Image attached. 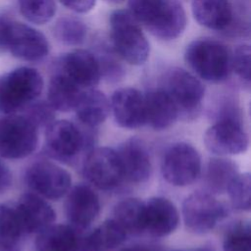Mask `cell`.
Returning <instances> with one entry per match:
<instances>
[{
	"label": "cell",
	"instance_id": "obj_1",
	"mask_svg": "<svg viewBox=\"0 0 251 251\" xmlns=\"http://www.w3.org/2000/svg\"><path fill=\"white\" fill-rule=\"evenodd\" d=\"M128 8L137 23L159 39H176L185 28V11L177 0H128Z\"/></svg>",
	"mask_w": 251,
	"mask_h": 251
},
{
	"label": "cell",
	"instance_id": "obj_2",
	"mask_svg": "<svg viewBox=\"0 0 251 251\" xmlns=\"http://www.w3.org/2000/svg\"><path fill=\"white\" fill-rule=\"evenodd\" d=\"M230 58L226 45L213 38L193 40L184 53L186 64L209 82H221L228 76L231 71Z\"/></svg>",
	"mask_w": 251,
	"mask_h": 251
},
{
	"label": "cell",
	"instance_id": "obj_3",
	"mask_svg": "<svg viewBox=\"0 0 251 251\" xmlns=\"http://www.w3.org/2000/svg\"><path fill=\"white\" fill-rule=\"evenodd\" d=\"M110 26L114 51L130 65H142L149 56V43L129 11L113 12L110 17Z\"/></svg>",
	"mask_w": 251,
	"mask_h": 251
},
{
	"label": "cell",
	"instance_id": "obj_4",
	"mask_svg": "<svg viewBox=\"0 0 251 251\" xmlns=\"http://www.w3.org/2000/svg\"><path fill=\"white\" fill-rule=\"evenodd\" d=\"M43 78L30 67L17 68L0 76V112L13 114L31 104L42 92Z\"/></svg>",
	"mask_w": 251,
	"mask_h": 251
},
{
	"label": "cell",
	"instance_id": "obj_5",
	"mask_svg": "<svg viewBox=\"0 0 251 251\" xmlns=\"http://www.w3.org/2000/svg\"><path fill=\"white\" fill-rule=\"evenodd\" d=\"M38 127L25 116L9 114L0 119V156L21 159L37 146Z\"/></svg>",
	"mask_w": 251,
	"mask_h": 251
},
{
	"label": "cell",
	"instance_id": "obj_6",
	"mask_svg": "<svg viewBox=\"0 0 251 251\" xmlns=\"http://www.w3.org/2000/svg\"><path fill=\"white\" fill-rule=\"evenodd\" d=\"M164 89L173 100L177 115L182 120H193L200 113L205 87L190 73L179 68L170 70L166 76Z\"/></svg>",
	"mask_w": 251,
	"mask_h": 251
},
{
	"label": "cell",
	"instance_id": "obj_7",
	"mask_svg": "<svg viewBox=\"0 0 251 251\" xmlns=\"http://www.w3.org/2000/svg\"><path fill=\"white\" fill-rule=\"evenodd\" d=\"M227 214L226 205L207 192H195L182 204V217L186 227L198 234L213 229Z\"/></svg>",
	"mask_w": 251,
	"mask_h": 251
},
{
	"label": "cell",
	"instance_id": "obj_8",
	"mask_svg": "<svg viewBox=\"0 0 251 251\" xmlns=\"http://www.w3.org/2000/svg\"><path fill=\"white\" fill-rule=\"evenodd\" d=\"M201 172V159L198 151L185 142L176 143L166 152L162 163L164 178L176 186L192 183Z\"/></svg>",
	"mask_w": 251,
	"mask_h": 251
},
{
	"label": "cell",
	"instance_id": "obj_9",
	"mask_svg": "<svg viewBox=\"0 0 251 251\" xmlns=\"http://www.w3.org/2000/svg\"><path fill=\"white\" fill-rule=\"evenodd\" d=\"M28 187L40 197L56 200L68 193L72 184L70 174L56 164L37 162L25 174Z\"/></svg>",
	"mask_w": 251,
	"mask_h": 251
},
{
	"label": "cell",
	"instance_id": "obj_10",
	"mask_svg": "<svg viewBox=\"0 0 251 251\" xmlns=\"http://www.w3.org/2000/svg\"><path fill=\"white\" fill-rule=\"evenodd\" d=\"M82 170L89 182L104 190L116 187L124 179L118 154L108 147L92 149L84 160Z\"/></svg>",
	"mask_w": 251,
	"mask_h": 251
},
{
	"label": "cell",
	"instance_id": "obj_11",
	"mask_svg": "<svg viewBox=\"0 0 251 251\" xmlns=\"http://www.w3.org/2000/svg\"><path fill=\"white\" fill-rule=\"evenodd\" d=\"M7 50L18 59L37 62L49 53V43L43 33L18 22H10L8 28Z\"/></svg>",
	"mask_w": 251,
	"mask_h": 251
},
{
	"label": "cell",
	"instance_id": "obj_12",
	"mask_svg": "<svg viewBox=\"0 0 251 251\" xmlns=\"http://www.w3.org/2000/svg\"><path fill=\"white\" fill-rule=\"evenodd\" d=\"M207 149L219 156L243 153L248 146V135L235 120H219L204 136Z\"/></svg>",
	"mask_w": 251,
	"mask_h": 251
},
{
	"label": "cell",
	"instance_id": "obj_13",
	"mask_svg": "<svg viewBox=\"0 0 251 251\" xmlns=\"http://www.w3.org/2000/svg\"><path fill=\"white\" fill-rule=\"evenodd\" d=\"M45 145L52 158L66 161L83 150L80 129L68 121H54L46 126Z\"/></svg>",
	"mask_w": 251,
	"mask_h": 251
},
{
	"label": "cell",
	"instance_id": "obj_14",
	"mask_svg": "<svg viewBox=\"0 0 251 251\" xmlns=\"http://www.w3.org/2000/svg\"><path fill=\"white\" fill-rule=\"evenodd\" d=\"M60 73L80 88H93L101 78L98 59L91 52L75 49L66 54L59 62Z\"/></svg>",
	"mask_w": 251,
	"mask_h": 251
},
{
	"label": "cell",
	"instance_id": "obj_15",
	"mask_svg": "<svg viewBox=\"0 0 251 251\" xmlns=\"http://www.w3.org/2000/svg\"><path fill=\"white\" fill-rule=\"evenodd\" d=\"M68 192L65 210L70 224L78 229L87 228L100 212L98 195L84 184H78Z\"/></svg>",
	"mask_w": 251,
	"mask_h": 251
},
{
	"label": "cell",
	"instance_id": "obj_16",
	"mask_svg": "<svg viewBox=\"0 0 251 251\" xmlns=\"http://www.w3.org/2000/svg\"><path fill=\"white\" fill-rule=\"evenodd\" d=\"M110 108L116 122L125 128H138L145 124L144 95L135 88L126 87L116 90Z\"/></svg>",
	"mask_w": 251,
	"mask_h": 251
},
{
	"label": "cell",
	"instance_id": "obj_17",
	"mask_svg": "<svg viewBox=\"0 0 251 251\" xmlns=\"http://www.w3.org/2000/svg\"><path fill=\"white\" fill-rule=\"evenodd\" d=\"M122 167L124 179L143 182L151 174V161L147 149L137 138H130L116 150Z\"/></svg>",
	"mask_w": 251,
	"mask_h": 251
},
{
	"label": "cell",
	"instance_id": "obj_18",
	"mask_svg": "<svg viewBox=\"0 0 251 251\" xmlns=\"http://www.w3.org/2000/svg\"><path fill=\"white\" fill-rule=\"evenodd\" d=\"M15 206L25 233H38L53 225L56 218L53 208L37 194L22 195Z\"/></svg>",
	"mask_w": 251,
	"mask_h": 251
},
{
	"label": "cell",
	"instance_id": "obj_19",
	"mask_svg": "<svg viewBox=\"0 0 251 251\" xmlns=\"http://www.w3.org/2000/svg\"><path fill=\"white\" fill-rule=\"evenodd\" d=\"M195 21L210 29L226 31L234 26V12L229 0H192Z\"/></svg>",
	"mask_w": 251,
	"mask_h": 251
},
{
	"label": "cell",
	"instance_id": "obj_20",
	"mask_svg": "<svg viewBox=\"0 0 251 251\" xmlns=\"http://www.w3.org/2000/svg\"><path fill=\"white\" fill-rule=\"evenodd\" d=\"M178 224V212L167 198L153 197L145 203V229L153 236L172 233Z\"/></svg>",
	"mask_w": 251,
	"mask_h": 251
},
{
	"label": "cell",
	"instance_id": "obj_21",
	"mask_svg": "<svg viewBox=\"0 0 251 251\" xmlns=\"http://www.w3.org/2000/svg\"><path fill=\"white\" fill-rule=\"evenodd\" d=\"M145 124L156 130L169 128L178 118L177 110L165 89L150 90L144 95Z\"/></svg>",
	"mask_w": 251,
	"mask_h": 251
},
{
	"label": "cell",
	"instance_id": "obj_22",
	"mask_svg": "<svg viewBox=\"0 0 251 251\" xmlns=\"http://www.w3.org/2000/svg\"><path fill=\"white\" fill-rule=\"evenodd\" d=\"M84 229L72 226L51 225L38 232L36 247L38 251H78L79 239Z\"/></svg>",
	"mask_w": 251,
	"mask_h": 251
},
{
	"label": "cell",
	"instance_id": "obj_23",
	"mask_svg": "<svg viewBox=\"0 0 251 251\" xmlns=\"http://www.w3.org/2000/svg\"><path fill=\"white\" fill-rule=\"evenodd\" d=\"M126 231L114 220H107L93 231L79 239L78 251H109L120 246L126 237Z\"/></svg>",
	"mask_w": 251,
	"mask_h": 251
},
{
	"label": "cell",
	"instance_id": "obj_24",
	"mask_svg": "<svg viewBox=\"0 0 251 251\" xmlns=\"http://www.w3.org/2000/svg\"><path fill=\"white\" fill-rule=\"evenodd\" d=\"M75 110L81 125L94 127L105 122L111 108L110 102L103 92L89 88L81 92Z\"/></svg>",
	"mask_w": 251,
	"mask_h": 251
},
{
	"label": "cell",
	"instance_id": "obj_25",
	"mask_svg": "<svg viewBox=\"0 0 251 251\" xmlns=\"http://www.w3.org/2000/svg\"><path fill=\"white\" fill-rule=\"evenodd\" d=\"M78 87L70 78L61 73L52 76L48 87V103L60 112L75 110L81 94Z\"/></svg>",
	"mask_w": 251,
	"mask_h": 251
},
{
	"label": "cell",
	"instance_id": "obj_26",
	"mask_svg": "<svg viewBox=\"0 0 251 251\" xmlns=\"http://www.w3.org/2000/svg\"><path fill=\"white\" fill-rule=\"evenodd\" d=\"M238 174V167L232 160L216 157L208 162L204 180L211 192L220 194L226 192L228 185Z\"/></svg>",
	"mask_w": 251,
	"mask_h": 251
},
{
	"label": "cell",
	"instance_id": "obj_27",
	"mask_svg": "<svg viewBox=\"0 0 251 251\" xmlns=\"http://www.w3.org/2000/svg\"><path fill=\"white\" fill-rule=\"evenodd\" d=\"M114 220L126 233H140L145 229V203L136 198L119 202L114 210Z\"/></svg>",
	"mask_w": 251,
	"mask_h": 251
},
{
	"label": "cell",
	"instance_id": "obj_28",
	"mask_svg": "<svg viewBox=\"0 0 251 251\" xmlns=\"http://www.w3.org/2000/svg\"><path fill=\"white\" fill-rule=\"evenodd\" d=\"M24 233L16 206L0 204V249H13Z\"/></svg>",
	"mask_w": 251,
	"mask_h": 251
},
{
	"label": "cell",
	"instance_id": "obj_29",
	"mask_svg": "<svg viewBox=\"0 0 251 251\" xmlns=\"http://www.w3.org/2000/svg\"><path fill=\"white\" fill-rule=\"evenodd\" d=\"M54 36L66 45H80L86 37L87 27L83 22L76 18H61L54 25Z\"/></svg>",
	"mask_w": 251,
	"mask_h": 251
},
{
	"label": "cell",
	"instance_id": "obj_30",
	"mask_svg": "<svg viewBox=\"0 0 251 251\" xmlns=\"http://www.w3.org/2000/svg\"><path fill=\"white\" fill-rule=\"evenodd\" d=\"M19 7L23 17L36 25L48 23L56 13L54 0H19Z\"/></svg>",
	"mask_w": 251,
	"mask_h": 251
},
{
	"label": "cell",
	"instance_id": "obj_31",
	"mask_svg": "<svg viewBox=\"0 0 251 251\" xmlns=\"http://www.w3.org/2000/svg\"><path fill=\"white\" fill-rule=\"evenodd\" d=\"M226 192L231 205L240 211H249L251 207V179L249 174H238L228 185Z\"/></svg>",
	"mask_w": 251,
	"mask_h": 251
},
{
	"label": "cell",
	"instance_id": "obj_32",
	"mask_svg": "<svg viewBox=\"0 0 251 251\" xmlns=\"http://www.w3.org/2000/svg\"><path fill=\"white\" fill-rule=\"evenodd\" d=\"M224 251H251V234L248 224L233 225L226 232Z\"/></svg>",
	"mask_w": 251,
	"mask_h": 251
},
{
	"label": "cell",
	"instance_id": "obj_33",
	"mask_svg": "<svg viewBox=\"0 0 251 251\" xmlns=\"http://www.w3.org/2000/svg\"><path fill=\"white\" fill-rule=\"evenodd\" d=\"M250 46L242 44L235 48L231 55V70L245 82H250Z\"/></svg>",
	"mask_w": 251,
	"mask_h": 251
},
{
	"label": "cell",
	"instance_id": "obj_34",
	"mask_svg": "<svg viewBox=\"0 0 251 251\" xmlns=\"http://www.w3.org/2000/svg\"><path fill=\"white\" fill-rule=\"evenodd\" d=\"M27 109V114L25 117L29 119L37 127L38 126H48L52 122H54V109L47 102H37L34 104H29Z\"/></svg>",
	"mask_w": 251,
	"mask_h": 251
},
{
	"label": "cell",
	"instance_id": "obj_35",
	"mask_svg": "<svg viewBox=\"0 0 251 251\" xmlns=\"http://www.w3.org/2000/svg\"><path fill=\"white\" fill-rule=\"evenodd\" d=\"M65 7L75 13H87L95 6V0H59Z\"/></svg>",
	"mask_w": 251,
	"mask_h": 251
},
{
	"label": "cell",
	"instance_id": "obj_36",
	"mask_svg": "<svg viewBox=\"0 0 251 251\" xmlns=\"http://www.w3.org/2000/svg\"><path fill=\"white\" fill-rule=\"evenodd\" d=\"M12 183V174L9 168L0 161V194L5 192Z\"/></svg>",
	"mask_w": 251,
	"mask_h": 251
},
{
	"label": "cell",
	"instance_id": "obj_37",
	"mask_svg": "<svg viewBox=\"0 0 251 251\" xmlns=\"http://www.w3.org/2000/svg\"><path fill=\"white\" fill-rule=\"evenodd\" d=\"M10 20L0 18V53L7 51V39H8V28Z\"/></svg>",
	"mask_w": 251,
	"mask_h": 251
},
{
	"label": "cell",
	"instance_id": "obj_38",
	"mask_svg": "<svg viewBox=\"0 0 251 251\" xmlns=\"http://www.w3.org/2000/svg\"><path fill=\"white\" fill-rule=\"evenodd\" d=\"M120 251H155L151 248H148V247H143V246H140V247H127V248H124Z\"/></svg>",
	"mask_w": 251,
	"mask_h": 251
},
{
	"label": "cell",
	"instance_id": "obj_39",
	"mask_svg": "<svg viewBox=\"0 0 251 251\" xmlns=\"http://www.w3.org/2000/svg\"><path fill=\"white\" fill-rule=\"evenodd\" d=\"M108 3H112V4H120L122 2H124V0H105Z\"/></svg>",
	"mask_w": 251,
	"mask_h": 251
},
{
	"label": "cell",
	"instance_id": "obj_40",
	"mask_svg": "<svg viewBox=\"0 0 251 251\" xmlns=\"http://www.w3.org/2000/svg\"><path fill=\"white\" fill-rule=\"evenodd\" d=\"M176 251H179V250H176ZM195 251H212V250L210 248H208V247H204V248H199V249H197Z\"/></svg>",
	"mask_w": 251,
	"mask_h": 251
},
{
	"label": "cell",
	"instance_id": "obj_41",
	"mask_svg": "<svg viewBox=\"0 0 251 251\" xmlns=\"http://www.w3.org/2000/svg\"><path fill=\"white\" fill-rule=\"evenodd\" d=\"M3 251H12V249H3Z\"/></svg>",
	"mask_w": 251,
	"mask_h": 251
}]
</instances>
